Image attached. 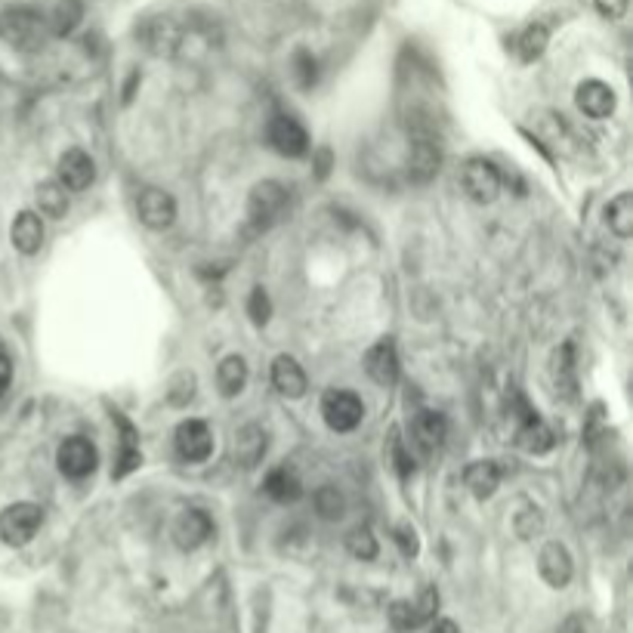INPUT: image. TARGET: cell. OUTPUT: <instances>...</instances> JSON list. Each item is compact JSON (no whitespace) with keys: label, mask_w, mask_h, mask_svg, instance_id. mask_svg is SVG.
<instances>
[{"label":"cell","mask_w":633,"mask_h":633,"mask_svg":"<svg viewBox=\"0 0 633 633\" xmlns=\"http://www.w3.org/2000/svg\"><path fill=\"white\" fill-rule=\"evenodd\" d=\"M547 44H550L547 25H541V22L529 25V28L519 34V56H522V62H535L547 50Z\"/></svg>","instance_id":"obj_31"},{"label":"cell","mask_w":633,"mask_h":633,"mask_svg":"<svg viewBox=\"0 0 633 633\" xmlns=\"http://www.w3.org/2000/svg\"><path fill=\"white\" fill-rule=\"evenodd\" d=\"M461 186L470 201L491 204L501 192V170L485 158H470L461 170Z\"/></svg>","instance_id":"obj_6"},{"label":"cell","mask_w":633,"mask_h":633,"mask_svg":"<svg viewBox=\"0 0 633 633\" xmlns=\"http://www.w3.org/2000/svg\"><path fill=\"white\" fill-rule=\"evenodd\" d=\"M544 529V516H541V510L538 507H525L519 516H516V535L519 538H535L538 532Z\"/></svg>","instance_id":"obj_35"},{"label":"cell","mask_w":633,"mask_h":633,"mask_svg":"<svg viewBox=\"0 0 633 633\" xmlns=\"http://www.w3.org/2000/svg\"><path fill=\"white\" fill-rule=\"evenodd\" d=\"M291 195L288 189L281 186L278 180H263L251 189V198H248V217L257 229H266L272 226L281 214H285Z\"/></svg>","instance_id":"obj_4"},{"label":"cell","mask_w":633,"mask_h":633,"mask_svg":"<svg viewBox=\"0 0 633 633\" xmlns=\"http://www.w3.org/2000/svg\"><path fill=\"white\" fill-rule=\"evenodd\" d=\"M248 315H251V322L254 325H266L269 322V315H272V303H269V294L263 288H254L251 297H248Z\"/></svg>","instance_id":"obj_36"},{"label":"cell","mask_w":633,"mask_h":633,"mask_svg":"<svg viewBox=\"0 0 633 633\" xmlns=\"http://www.w3.org/2000/svg\"><path fill=\"white\" fill-rule=\"evenodd\" d=\"M322 417L334 433H353L362 424L365 405L356 393H349V390H328L322 396Z\"/></svg>","instance_id":"obj_5"},{"label":"cell","mask_w":633,"mask_h":633,"mask_svg":"<svg viewBox=\"0 0 633 633\" xmlns=\"http://www.w3.org/2000/svg\"><path fill=\"white\" fill-rule=\"evenodd\" d=\"M50 38L47 19L31 7H7L0 13V41L19 53H38Z\"/></svg>","instance_id":"obj_1"},{"label":"cell","mask_w":633,"mask_h":633,"mask_svg":"<svg viewBox=\"0 0 633 633\" xmlns=\"http://www.w3.org/2000/svg\"><path fill=\"white\" fill-rule=\"evenodd\" d=\"M263 488H266V495L278 504H297L303 498V482L291 467H275L266 476Z\"/></svg>","instance_id":"obj_23"},{"label":"cell","mask_w":633,"mask_h":633,"mask_svg":"<svg viewBox=\"0 0 633 633\" xmlns=\"http://www.w3.org/2000/svg\"><path fill=\"white\" fill-rule=\"evenodd\" d=\"M56 464H59L62 476H68V479H87L99 464L96 445L84 436H68L56 451Z\"/></svg>","instance_id":"obj_8"},{"label":"cell","mask_w":633,"mask_h":633,"mask_svg":"<svg viewBox=\"0 0 633 633\" xmlns=\"http://www.w3.org/2000/svg\"><path fill=\"white\" fill-rule=\"evenodd\" d=\"M266 139H269V146L285 158H300L309 152V133L291 115H275L266 127Z\"/></svg>","instance_id":"obj_10"},{"label":"cell","mask_w":633,"mask_h":633,"mask_svg":"<svg viewBox=\"0 0 633 633\" xmlns=\"http://www.w3.org/2000/svg\"><path fill=\"white\" fill-rule=\"evenodd\" d=\"M606 223H609V229H612L618 238H630V232H633V195H630V192H624V195H618L615 201H609V207H606Z\"/></svg>","instance_id":"obj_29"},{"label":"cell","mask_w":633,"mask_h":633,"mask_svg":"<svg viewBox=\"0 0 633 633\" xmlns=\"http://www.w3.org/2000/svg\"><path fill=\"white\" fill-rule=\"evenodd\" d=\"M390 451H393L396 473H399L402 479H408V476L414 473V461H411V454L405 451V442L399 439V433H393V445H390Z\"/></svg>","instance_id":"obj_39"},{"label":"cell","mask_w":633,"mask_h":633,"mask_svg":"<svg viewBox=\"0 0 633 633\" xmlns=\"http://www.w3.org/2000/svg\"><path fill=\"white\" fill-rule=\"evenodd\" d=\"M393 535H396V544H399V550H402L405 556H417L420 541H417V532L411 529L408 522H399L396 529H393Z\"/></svg>","instance_id":"obj_40"},{"label":"cell","mask_w":633,"mask_h":633,"mask_svg":"<svg viewBox=\"0 0 633 633\" xmlns=\"http://www.w3.org/2000/svg\"><path fill=\"white\" fill-rule=\"evenodd\" d=\"M312 507H315V513H319L325 522H337V519H343V513H346V498L340 495V488L322 485V488L312 495Z\"/></svg>","instance_id":"obj_30"},{"label":"cell","mask_w":633,"mask_h":633,"mask_svg":"<svg viewBox=\"0 0 633 633\" xmlns=\"http://www.w3.org/2000/svg\"><path fill=\"white\" fill-rule=\"evenodd\" d=\"M346 550L353 553L356 559H362V562L377 556V538H374V532L368 529V525H356V529L346 535Z\"/></svg>","instance_id":"obj_33"},{"label":"cell","mask_w":633,"mask_h":633,"mask_svg":"<svg viewBox=\"0 0 633 633\" xmlns=\"http://www.w3.org/2000/svg\"><path fill=\"white\" fill-rule=\"evenodd\" d=\"M538 572H541V578H544L550 587L562 590V587H566V584L572 581V575H575V566H572L569 550L562 547L559 541L544 544V550H541V556H538Z\"/></svg>","instance_id":"obj_15"},{"label":"cell","mask_w":633,"mask_h":633,"mask_svg":"<svg viewBox=\"0 0 633 633\" xmlns=\"http://www.w3.org/2000/svg\"><path fill=\"white\" fill-rule=\"evenodd\" d=\"M192 396H195V374H177V377H173L170 390H167V399L173 405H186Z\"/></svg>","instance_id":"obj_37"},{"label":"cell","mask_w":633,"mask_h":633,"mask_svg":"<svg viewBox=\"0 0 633 633\" xmlns=\"http://www.w3.org/2000/svg\"><path fill=\"white\" fill-rule=\"evenodd\" d=\"M96 180V164L84 149H68L59 158V183L68 192H84Z\"/></svg>","instance_id":"obj_14"},{"label":"cell","mask_w":633,"mask_h":633,"mask_svg":"<svg viewBox=\"0 0 633 633\" xmlns=\"http://www.w3.org/2000/svg\"><path fill=\"white\" fill-rule=\"evenodd\" d=\"M136 217L149 229H167L177 220V201L164 189H143L136 198Z\"/></svg>","instance_id":"obj_11"},{"label":"cell","mask_w":633,"mask_h":633,"mask_svg":"<svg viewBox=\"0 0 633 633\" xmlns=\"http://www.w3.org/2000/svg\"><path fill=\"white\" fill-rule=\"evenodd\" d=\"M414 609H417L420 624L436 621V612H439V590H436V587H427L424 593H420V600H414Z\"/></svg>","instance_id":"obj_38"},{"label":"cell","mask_w":633,"mask_h":633,"mask_svg":"<svg viewBox=\"0 0 633 633\" xmlns=\"http://www.w3.org/2000/svg\"><path fill=\"white\" fill-rule=\"evenodd\" d=\"M442 164V152L433 136H414L408 149V180L411 183H430Z\"/></svg>","instance_id":"obj_12"},{"label":"cell","mask_w":633,"mask_h":633,"mask_svg":"<svg viewBox=\"0 0 633 633\" xmlns=\"http://www.w3.org/2000/svg\"><path fill=\"white\" fill-rule=\"evenodd\" d=\"M34 201H38V210L50 220H62L68 214V189L62 183H41L38 192H34Z\"/></svg>","instance_id":"obj_28"},{"label":"cell","mask_w":633,"mask_h":633,"mask_svg":"<svg viewBox=\"0 0 633 633\" xmlns=\"http://www.w3.org/2000/svg\"><path fill=\"white\" fill-rule=\"evenodd\" d=\"M464 479H467V488L473 491V498L485 501V498L495 495L498 485H501V467L495 461H473L467 467Z\"/></svg>","instance_id":"obj_25"},{"label":"cell","mask_w":633,"mask_h":633,"mask_svg":"<svg viewBox=\"0 0 633 633\" xmlns=\"http://www.w3.org/2000/svg\"><path fill=\"white\" fill-rule=\"evenodd\" d=\"M365 371L374 383L380 386H393L399 380V353H396V343L386 337L380 343H374L365 356Z\"/></svg>","instance_id":"obj_16"},{"label":"cell","mask_w":633,"mask_h":633,"mask_svg":"<svg viewBox=\"0 0 633 633\" xmlns=\"http://www.w3.org/2000/svg\"><path fill=\"white\" fill-rule=\"evenodd\" d=\"M291 72H294V81H297L300 90H312L315 84H319V59L300 47L291 56Z\"/></svg>","instance_id":"obj_32"},{"label":"cell","mask_w":633,"mask_h":633,"mask_svg":"<svg viewBox=\"0 0 633 633\" xmlns=\"http://www.w3.org/2000/svg\"><path fill=\"white\" fill-rule=\"evenodd\" d=\"M136 41L155 56H173L183 44V28L170 16H152L136 28Z\"/></svg>","instance_id":"obj_7"},{"label":"cell","mask_w":633,"mask_h":633,"mask_svg":"<svg viewBox=\"0 0 633 633\" xmlns=\"http://www.w3.org/2000/svg\"><path fill=\"white\" fill-rule=\"evenodd\" d=\"M173 448H177L186 464H201L214 454V433H210L204 420H183L177 433H173Z\"/></svg>","instance_id":"obj_9"},{"label":"cell","mask_w":633,"mask_h":633,"mask_svg":"<svg viewBox=\"0 0 633 633\" xmlns=\"http://www.w3.org/2000/svg\"><path fill=\"white\" fill-rule=\"evenodd\" d=\"M10 238L19 254H28V257L38 254L44 248V220L34 214V210H22V214L13 220Z\"/></svg>","instance_id":"obj_20"},{"label":"cell","mask_w":633,"mask_h":633,"mask_svg":"<svg viewBox=\"0 0 633 633\" xmlns=\"http://www.w3.org/2000/svg\"><path fill=\"white\" fill-rule=\"evenodd\" d=\"M553 386L559 396L575 399L578 393V374H575V346L572 343H562V349H556L553 356Z\"/></svg>","instance_id":"obj_24"},{"label":"cell","mask_w":633,"mask_h":633,"mask_svg":"<svg viewBox=\"0 0 633 633\" xmlns=\"http://www.w3.org/2000/svg\"><path fill=\"white\" fill-rule=\"evenodd\" d=\"M272 386L285 399H300V396H306V371L297 365V359L278 356L272 362Z\"/></svg>","instance_id":"obj_21"},{"label":"cell","mask_w":633,"mask_h":633,"mask_svg":"<svg viewBox=\"0 0 633 633\" xmlns=\"http://www.w3.org/2000/svg\"><path fill=\"white\" fill-rule=\"evenodd\" d=\"M10 380H13V362L7 353H0V396L10 390Z\"/></svg>","instance_id":"obj_42"},{"label":"cell","mask_w":633,"mask_h":633,"mask_svg":"<svg viewBox=\"0 0 633 633\" xmlns=\"http://www.w3.org/2000/svg\"><path fill=\"white\" fill-rule=\"evenodd\" d=\"M448 424L439 411H417L414 424H411V439L420 448V454H436L445 442Z\"/></svg>","instance_id":"obj_19"},{"label":"cell","mask_w":633,"mask_h":633,"mask_svg":"<svg viewBox=\"0 0 633 633\" xmlns=\"http://www.w3.org/2000/svg\"><path fill=\"white\" fill-rule=\"evenodd\" d=\"M84 19V4L81 0H59V4L53 7L47 25H50V34H56V38H68Z\"/></svg>","instance_id":"obj_27"},{"label":"cell","mask_w":633,"mask_h":633,"mask_svg":"<svg viewBox=\"0 0 633 633\" xmlns=\"http://www.w3.org/2000/svg\"><path fill=\"white\" fill-rule=\"evenodd\" d=\"M430 633H461V630H457V624H454L451 618H439V621L430 627Z\"/></svg>","instance_id":"obj_44"},{"label":"cell","mask_w":633,"mask_h":633,"mask_svg":"<svg viewBox=\"0 0 633 633\" xmlns=\"http://www.w3.org/2000/svg\"><path fill=\"white\" fill-rule=\"evenodd\" d=\"M575 102H578V109L593 118V121H603L615 112V90L603 81H584L575 93Z\"/></svg>","instance_id":"obj_17"},{"label":"cell","mask_w":633,"mask_h":633,"mask_svg":"<svg viewBox=\"0 0 633 633\" xmlns=\"http://www.w3.org/2000/svg\"><path fill=\"white\" fill-rule=\"evenodd\" d=\"M513 420H516V445L529 454H547L556 445V433L538 417V411L525 402L522 396H516V408H513Z\"/></svg>","instance_id":"obj_2"},{"label":"cell","mask_w":633,"mask_h":633,"mask_svg":"<svg viewBox=\"0 0 633 633\" xmlns=\"http://www.w3.org/2000/svg\"><path fill=\"white\" fill-rule=\"evenodd\" d=\"M328 161H331V152L325 149V152L319 155V177H328Z\"/></svg>","instance_id":"obj_45"},{"label":"cell","mask_w":633,"mask_h":633,"mask_svg":"<svg viewBox=\"0 0 633 633\" xmlns=\"http://www.w3.org/2000/svg\"><path fill=\"white\" fill-rule=\"evenodd\" d=\"M556 633H587V624H584V618L581 615H569L566 621L559 624V630Z\"/></svg>","instance_id":"obj_43"},{"label":"cell","mask_w":633,"mask_h":633,"mask_svg":"<svg viewBox=\"0 0 633 633\" xmlns=\"http://www.w3.org/2000/svg\"><path fill=\"white\" fill-rule=\"evenodd\" d=\"M217 386L226 399H235L244 393V386H248V362L241 356H226L217 368Z\"/></svg>","instance_id":"obj_26"},{"label":"cell","mask_w":633,"mask_h":633,"mask_svg":"<svg viewBox=\"0 0 633 633\" xmlns=\"http://www.w3.org/2000/svg\"><path fill=\"white\" fill-rule=\"evenodd\" d=\"M596 10H600V16L606 19H621L630 7V0H593Z\"/></svg>","instance_id":"obj_41"},{"label":"cell","mask_w":633,"mask_h":633,"mask_svg":"<svg viewBox=\"0 0 633 633\" xmlns=\"http://www.w3.org/2000/svg\"><path fill=\"white\" fill-rule=\"evenodd\" d=\"M41 525H44V510L38 504H28V501L10 504L0 513V541L10 547H22L38 535Z\"/></svg>","instance_id":"obj_3"},{"label":"cell","mask_w":633,"mask_h":633,"mask_svg":"<svg viewBox=\"0 0 633 633\" xmlns=\"http://www.w3.org/2000/svg\"><path fill=\"white\" fill-rule=\"evenodd\" d=\"M112 420L121 430V451H118V464H115V479H124L127 473H133L139 464H143V454H139V433L133 430V424L124 414H112Z\"/></svg>","instance_id":"obj_22"},{"label":"cell","mask_w":633,"mask_h":633,"mask_svg":"<svg viewBox=\"0 0 633 633\" xmlns=\"http://www.w3.org/2000/svg\"><path fill=\"white\" fill-rule=\"evenodd\" d=\"M210 535H214V519H210L204 510H183L177 516V522H173V541H177V547L183 550H195L201 544L210 541Z\"/></svg>","instance_id":"obj_13"},{"label":"cell","mask_w":633,"mask_h":633,"mask_svg":"<svg viewBox=\"0 0 633 633\" xmlns=\"http://www.w3.org/2000/svg\"><path fill=\"white\" fill-rule=\"evenodd\" d=\"M232 454H235V464L241 470H254L263 461V457H266V430L260 424H244L235 433Z\"/></svg>","instance_id":"obj_18"},{"label":"cell","mask_w":633,"mask_h":633,"mask_svg":"<svg viewBox=\"0 0 633 633\" xmlns=\"http://www.w3.org/2000/svg\"><path fill=\"white\" fill-rule=\"evenodd\" d=\"M390 624H393L399 633H408V630L420 627V618H417L414 603H408V600H396V603L390 606Z\"/></svg>","instance_id":"obj_34"}]
</instances>
